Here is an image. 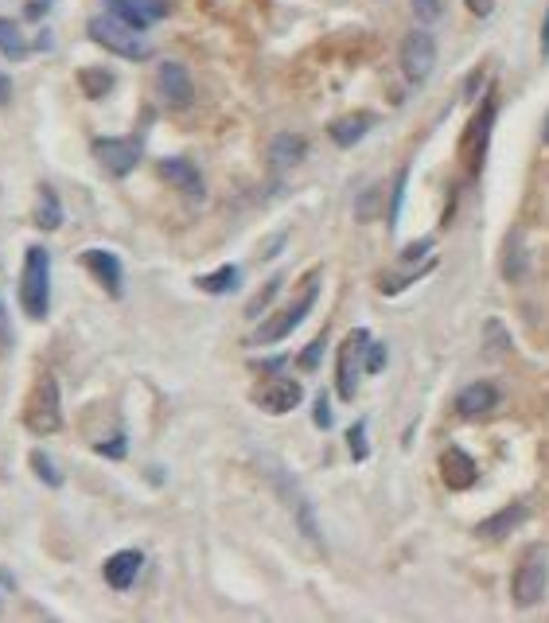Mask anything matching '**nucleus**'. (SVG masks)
<instances>
[{
  "mask_svg": "<svg viewBox=\"0 0 549 623\" xmlns=\"http://www.w3.org/2000/svg\"><path fill=\"white\" fill-rule=\"evenodd\" d=\"M156 172H160V180H168L176 191L191 195V199H203V176H199V168H195L191 160L168 156V160H160V164H156Z\"/></svg>",
  "mask_w": 549,
  "mask_h": 623,
  "instance_id": "obj_13",
  "label": "nucleus"
},
{
  "mask_svg": "<svg viewBox=\"0 0 549 623\" xmlns=\"http://www.w3.org/2000/svg\"><path fill=\"white\" fill-rule=\"evenodd\" d=\"M141 8L148 12V20H160V16H168V0H137Z\"/></svg>",
  "mask_w": 549,
  "mask_h": 623,
  "instance_id": "obj_35",
  "label": "nucleus"
},
{
  "mask_svg": "<svg viewBox=\"0 0 549 623\" xmlns=\"http://www.w3.org/2000/svg\"><path fill=\"white\" fill-rule=\"evenodd\" d=\"M47 12V0H28V20H39Z\"/></svg>",
  "mask_w": 549,
  "mask_h": 623,
  "instance_id": "obj_38",
  "label": "nucleus"
},
{
  "mask_svg": "<svg viewBox=\"0 0 549 623\" xmlns=\"http://www.w3.org/2000/svg\"><path fill=\"white\" fill-rule=\"evenodd\" d=\"M94 160L110 172V176H129L137 164H141V141H129V137H98L94 141Z\"/></svg>",
  "mask_w": 549,
  "mask_h": 623,
  "instance_id": "obj_8",
  "label": "nucleus"
},
{
  "mask_svg": "<svg viewBox=\"0 0 549 623\" xmlns=\"http://www.w3.org/2000/svg\"><path fill=\"white\" fill-rule=\"evenodd\" d=\"M440 479H444L452 491L476 487L479 468H476V460H472V452H464V448H444V452H440Z\"/></svg>",
  "mask_w": 549,
  "mask_h": 623,
  "instance_id": "obj_11",
  "label": "nucleus"
},
{
  "mask_svg": "<svg viewBox=\"0 0 549 623\" xmlns=\"http://www.w3.org/2000/svg\"><path fill=\"white\" fill-rule=\"evenodd\" d=\"M464 4H468V12L479 16V20H487V16L495 12V0H464Z\"/></svg>",
  "mask_w": 549,
  "mask_h": 623,
  "instance_id": "obj_36",
  "label": "nucleus"
},
{
  "mask_svg": "<svg viewBox=\"0 0 549 623\" xmlns=\"http://www.w3.org/2000/svg\"><path fill=\"white\" fill-rule=\"evenodd\" d=\"M370 331L366 328H351L343 335L339 351H335V390L343 402H355L359 394V374L366 370V351H370Z\"/></svg>",
  "mask_w": 549,
  "mask_h": 623,
  "instance_id": "obj_3",
  "label": "nucleus"
},
{
  "mask_svg": "<svg viewBox=\"0 0 549 623\" xmlns=\"http://www.w3.org/2000/svg\"><path fill=\"white\" fill-rule=\"evenodd\" d=\"M8 347H12V324H8V308L0 300V351H8Z\"/></svg>",
  "mask_w": 549,
  "mask_h": 623,
  "instance_id": "obj_34",
  "label": "nucleus"
},
{
  "mask_svg": "<svg viewBox=\"0 0 549 623\" xmlns=\"http://www.w3.org/2000/svg\"><path fill=\"white\" fill-rule=\"evenodd\" d=\"M141 565H145L141 550H117L113 557H106V565H102V577H106V585H110V588L125 592V588H133L137 573H141Z\"/></svg>",
  "mask_w": 549,
  "mask_h": 623,
  "instance_id": "obj_14",
  "label": "nucleus"
},
{
  "mask_svg": "<svg viewBox=\"0 0 549 623\" xmlns=\"http://www.w3.org/2000/svg\"><path fill=\"white\" fill-rule=\"evenodd\" d=\"M316 425H320V429H331V409H328V398H324V394L316 398Z\"/></svg>",
  "mask_w": 549,
  "mask_h": 623,
  "instance_id": "obj_37",
  "label": "nucleus"
},
{
  "mask_svg": "<svg viewBox=\"0 0 549 623\" xmlns=\"http://www.w3.org/2000/svg\"><path fill=\"white\" fill-rule=\"evenodd\" d=\"M20 308H24L28 320H47V312H51V254L43 246H28L24 250Z\"/></svg>",
  "mask_w": 549,
  "mask_h": 623,
  "instance_id": "obj_1",
  "label": "nucleus"
},
{
  "mask_svg": "<svg viewBox=\"0 0 549 623\" xmlns=\"http://www.w3.org/2000/svg\"><path fill=\"white\" fill-rule=\"evenodd\" d=\"M542 59H549V8H546V20H542Z\"/></svg>",
  "mask_w": 549,
  "mask_h": 623,
  "instance_id": "obj_40",
  "label": "nucleus"
},
{
  "mask_svg": "<svg viewBox=\"0 0 549 623\" xmlns=\"http://www.w3.org/2000/svg\"><path fill=\"white\" fill-rule=\"evenodd\" d=\"M495 405H499V390H495L491 382H472V386L460 390L456 413H460V417H483V413H491Z\"/></svg>",
  "mask_w": 549,
  "mask_h": 623,
  "instance_id": "obj_17",
  "label": "nucleus"
},
{
  "mask_svg": "<svg viewBox=\"0 0 549 623\" xmlns=\"http://www.w3.org/2000/svg\"><path fill=\"white\" fill-rule=\"evenodd\" d=\"M347 440H351V456L355 460H366V421H355L347 429Z\"/></svg>",
  "mask_w": 549,
  "mask_h": 623,
  "instance_id": "obj_28",
  "label": "nucleus"
},
{
  "mask_svg": "<svg viewBox=\"0 0 549 623\" xmlns=\"http://www.w3.org/2000/svg\"><path fill=\"white\" fill-rule=\"evenodd\" d=\"M238 281H242V273H238V265H222L215 273H203L195 285L203 289V293L211 296H222V293H234L238 289Z\"/></svg>",
  "mask_w": 549,
  "mask_h": 623,
  "instance_id": "obj_20",
  "label": "nucleus"
},
{
  "mask_svg": "<svg viewBox=\"0 0 549 623\" xmlns=\"http://www.w3.org/2000/svg\"><path fill=\"white\" fill-rule=\"evenodd\" d=\"M8 102H12V82L0 74V106H8Z\"/></svg>",
  "mask_w": 549,
  "mask_h": 623,
  "instance_id": "obj_39",
  "label": "nucleus"
},
{
  "mask_svg": "<svg viewBox=\"0 0 549 623\" xmlns=\"http://www.w3.org/2000/svg\"><path fill=\"white\" fill-rule=\"evenodd\" d=\"M320 351H324V335H320V339H316V343H312V347H308V351L300 355V367H304V370H316V367H320Z\"/></svg>",
  "mask_w": 549,
  "mask_h": 623,
  "instance_id": "obj_33",
  "label": "nucleus"
},
{
  "mask_svg": "<svg viewBox=\"0 0 549 623\" xmlns=\"http://www.w3.org/2000/svg\"><path fill=\"white\" fill-rule=\"evenodd\" d=\"M78 86L86 90V98H106L113 90V74L102 71V67H86V71L78 74Z\"/></svg>",
  "mask_w": 549,
  "mask_h": 623,
  "instance_id": "obj_24",
  "label": "nucleus"
},
{
  "mask_svg": "<svg viewBox=\"0 0 549 623\" xmlns=\"http://www.w3.org/2000/svg\"><path fill=\"white\" fill-rule=\"evenodd\" d=\"M433 67H437V39L429 36L425 28H413L402 39V74L413 86H421L433 74Z\"/></svg>",
  "mask_w": 549,
  "mask_h": 623,
  "instance_id": "obj_7",
  "label": "nucleus"
},
{
  "mask_svg": "<svg viewBox=\"0 0 549 623\" xmlns=\"http://www.w3.org/2000/svg\"><path fill=\"white\" fill-rule=\"evenodd\" d=\"M32 468H36V476L43 479V483H47V487H59V483H63V476H59V472H55V464H51V456H47V452H32Z\"/></svg>",
  "mask_w": 549,
  "mask_h": 623,
  "instance_id": "obj_26",
  "label": "nucleus"
},
{
  "mask_svg": "<svg viewBox=\"0 0 549 623\" xmlns=\"http://www.w3.org/2000/svg\"><path fill=\"white\" fill-rule=\"evenodd\" d=\"M491 125H495V94H487V102L476 110V117L468 121L464 129V156H468V168L479 172L483 160H487V141H491Z\"/></svg>",
  "mask_w": 549,
  "mask_h": 623,
  "instance_id": "obj_9",
  "label": "nucleus"
},
{
  "mask_svg": "<svg viewBox=\"0 0 549 623\" xmlns=\"http://www.w3.org/2000/svg\"><path fill=\"white\" fill-rule=\"evenodd\" d=\"M86 32H90V39H94L98 47H106V51L121 55V59L141 63V59L152 55V47L141 39V32H137V28H129V24H121L113 12H106V16H94V20L86 24Z\"/></svg>",
  "mask_w": 549,
  "mask_h": 623,
  "instance_id": "obj_4",
  "label": "nucleus"
},
{
  "mask_svg": "<svg viewBox=\"0 0 549 623\" xmlns=\"http://www.w3.org/2000/svg\"><path fill=\"white\" fill-rule=\"evenodd\" d=\"M405 180H409V172H398V176H394V195H390V211H386V215H390V230H398V222H402V199H405Z\"/></svg>",
  "mask_w": 549,
  "mask_h": 623,
  "instance_id": "obj_25",
  "label": "nucleus"
},
{
  "mask_svg": "<svg viewBox=\"0 0 549 623\" xmlns=\"http://www.w3.org/2000/svg\"><path fill=\"white\" fill-rule=\"evenodd\" d=\"M36 226L39 230H59L63 226V207H59V195L51 187H39V203H36Z\"/></svg>",
  "mask_w": 549,
  "mask_h": 623,
  "instance_id": "obj_21",
  "label": "nucleus"
},
{
  "mask_svg": "<svg viewBox=\"0 0 549 623\" xmlns=\"http://www.w3.org/2000/svg\"><path fill=\"white\" fill-rule=\"evenodd\" d=\"M413 4V16L421 20V24H437L444 20V0H409Z\"/></svg>",
  "mask_w": 549,
  "mask_h": 623,
  "instance_id": "obj_27",
  "label": "nucleus"
},
{
  "mask_svg": "<svg viewBox=\"0 0 549 623\" xmlns=\"http://www.w3.org/2000/svg\"><path fill=\"white\" fill-rule=\"evenodd\" d=\"M300 398H304V390H300L296 378H265L254 390V402L261 405L265 413H273V417L293 413L296 405H300Z\"/></svg>",
  "mask_w": 549,
  "mask_h": 623,
  "instance_id": "obj_10",
  "label": "nucleus"
},
{
  "mask_svg": "<svg viewBox=\"0 0 549 623\" xmlns=\"http://www.w3.org/2000/svg\"><path fill=\"white\" fill-rule=\"evenodd\" d=\"M522 518H526V507H522V503H511V507H507L503 514L487 518V522L479 526V534H483V538H507V534H511Z\"/></svg>",
  "mask_w": 549,
  "mask_h": 623,
  "instance_id": "obj_22",
  "label": "nucleus"
},
{
  "mask_svg": "<svg viewBox=\"0 0 549 623\" xmlns=\"http://www.w3.org/2000/svg\"><path fill=\"white\" fill-rule=\"evenodd\" d=\"M277 293H281V277H273V281H269V285H265V289H261V293H257L254 300H250V316L265 312V304H269V300H273Z\"/></svg>",
  "mask_w": 549,
  "mask_h": 623,
  "instance_id": "obj_30",
  "label": "nucleus"
},
{
  "mask_svg": "<svg viewBox=\"0 0 549 623\" xmlns=\"http://www.w3.org/2000/svg\"><path fill=\"white\" fill-rule=\"evenodd\" d=\"M316 296H320V269H312V273L304 277V289H300V296H296L285 312H277L273 320H265V324L254 331V343H261V347H269V343H281V339H285L289 331L300 328V320L312 312Z\"/></svg>",
  "mask_w": 549,
  "mask_h": 623,
  "instance_id": "obj_5",
  "label": "nucleus"
},
{
  "mask_svg": "<svg viewBox=\"0 0 549 623\" xmlns=\"http://www.w3.org/2000/svg\"><path fill=\"white\" fill-rule=\"evenodd\" d=\"M378 203H382V191L378 187H370L363 199H359V207H355V215H359V222H366L374 211H378Z\"/></svg>",
  "mask_w": 549,
  "mask_h": 623,
  "instance_id": "obj_31",
  "label": "nucleus"
},
{
  "mask_svg": "<svg viewBox=\"0 0 549 623\" xmlns=\"http://www.w3.org/2000/svg\"><path fill=\"white\" fill-rule=\"evenodd\" d=\"M94 452H98V456H110V460H125L129 444H125V437H110V440H102V444H94Z\"/></svg>",
  "mask_w": 549,
  "mask_h": 623,
  "instance_id": "obj_29",
  "label": "nucleus"
},
{
  "mask_svg": "<svg viewBox=\"0 0 549 623\" xmlns=\"http://www.w3.org/2000/svg\"><path fill=\"white\" fill-rule=\"evenodd\" d=\"M370 125H374V113H366V110H355V113H343V117H335L331 121V141L339 148H351V145H359L366 133H370Z\"/></svg>",
  "mask_w": 549,
  "mask_h": 623,
  "instance_id": "obj_16",
  "label": "nucleus"
},
{
  "mask_svg": "<svg viewBox=\"0 0 549 623\" xmlns=\"http://www.w3.org/2000/svg\"><path fill=\"white\" fill-rule=\"evenodd\" d=\"M546 581H549V550L546 546H530L522 553L518 569H514V604L518 608H534L542 596H546Z\"/></svg>",
  "mask_w": 549,
  "mask_h": 623,
  "instance_id": "obj_6",
  "label": "nucleus"
},
{
  "mask_svg": "<svg viewBox=\"0 0 549 623\" xmlns=\"http://www.w3.org/2000/svg\"><path fill=\"white\" fill-rule=\"evenodd\" d=\"M24 425L36 437H51L63 429V398H59V382L51 374H39L36 386L24 398Z\"/></svg>",
  "mask_w": 549,
  "mask_h": 623,
  "instance_id": "obj_2",
  "label": "nucleus"
},
{
  "mask_svg": "<svg viewBox=\"0 0 549 623\" xmlns=\"http://www.w3.org/2000/svg\"><path fill=\"white\" fill-rule=\"evenodd\" d=\"M82 265L98 277V285H102L106 293L121 296V261H117V254H110V250H86V254H82Z\"/></svg>",
  "mask_w": 549,
  "mask_h": 623,
  "instance_id": "obj_15",
  "label": "nucleus"
},
{
  "mask_svg": "<svg viewBox=\"0 0 549 623\" xmlns=\"http://www.w3.org/2000/svg\"><path fill=\"white\" fill-rule=\"evenodd\" d=\"M382 367H386V347L382 343H370V351H366V374H378Z\"/></svg>",
  "mask_w": 549,
  "mask_h": 623,
  "instance_id": "obj_32",
  "label": "nucleus"
},
{
  "mask_svg": "<svg viewBox=\"0 0 549 623\" xmlns=\"http://www.w3.org/2000/svg\"><path fill=\"white\" fill-rule=\"evenodd\" d=\"M28 39L20 32V24H12V20H4L0 16V55L4 59H12V63H20V59H28Z\"/></svg>",
  "mask_w": 549,
  "mask_h": 623,
  "instance_id": "obj_18",
  "label": "nucleus"
},
{
  "mask_svg": "<svg viewBox=\"0 0 549 623\" xmlns=\"http://www.w3.org/2000/svg\"><path fill=\"white\" fill-rule=\"evenodd\" d=\"M106 12H113L121 24H129V28H137V32H145L148 24V12L137 4V0H106Z\"/></svg>",
  "mask_w": 549,
  "mask_h": 623,
  "instance_id": "obj_23",
  "label": "nucleus"
},
{
  "mask_svg": "<svg viewBox=\"0 0 549 623\" xmlns=\"http://www.w3.org/2000/svg\"><path fill=\"white\" fill-rule=\"evenodd\" d=\"M304 137H296V133H281L277 141H273V148H269V156H273V164L277 168H293V164H300L304 160Z\"/></svg>",
  "mask_w": 549,
  "mask_h": 623,
  "instance_id": "obj_19",
  "label": "nucleus"
},
{
  "mask_svg": "<svg viewBox=\"0 0 549 623\" xmlns=\"http://www.w3.org/2000/svg\"><path fill=\"white\" fill-rule=\"evenodd\" d=\"M156 86H160V98L176 110H187L191 98H195V86H191V74L183 71L180 63H160L156 71Z\"/></svg>",
  "mask_w": 549,
  "mask_h": 623,
  "instance_id": "obj_12",
  "label": "nucleus"
},
{
  "mask_svg": "<svg viewBox=\"0 0 549 623\" xmlns=\"http://www.w3.org/2000/svg\"><path fill=\"white\" fill-rule=\"evenodd\" d=\"M546 141H549V117H546Z\"/></svg>",
  "mask_w": 549,
  "mask_h": 623,
  "instance_id": "obj_41",
  "label": "nucleus"
}]
</instances>
